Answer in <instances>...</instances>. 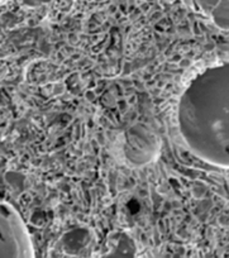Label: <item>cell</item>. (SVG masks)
I'll list each match as a JSON object with an SVG mask.
<instances>
[{"mask_svg": "<svg viewBox=\"0 0 229 258\" xmlns=\"http://www.w3.org/2000/svg\"><path fill=\"white\" fill-rule=\"evenodd\" d=\"M194 138L215 162L229 165V62L200 76L189 101Z\"/></svg>", "mask_w": 229, "mask_h": 258, "instance_id": "obj_1", "label": "cell"}, {"mask_svg": "<svg viewBox=\"0 0 229 258\" xmlns=\"http://www.w3.org/2000/svg\"><path fill=\"white\" fill-rule=\"evenodd\" d=\"M204 8L220 26L229 28V0H200Z\"/></svg>", "mask_w": 229, "mask_h": 258, "instance_id": "obj_2", "label": "cell"}]
</instances>
